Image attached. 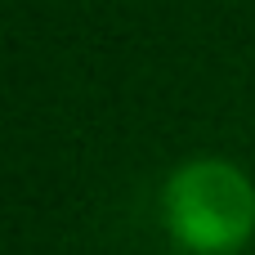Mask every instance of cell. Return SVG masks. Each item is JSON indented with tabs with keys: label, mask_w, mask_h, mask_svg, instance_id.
<instances>
[{
	"label": "cell",
	"mask_w": 255,
	"mask_h": 255,
	"mask_svg": "<svg viewBox=\"0 0 255 255\" xmlns=\"http://www.w3.org/2000/svg\"><path fill=\"white\" fill-rule=\"evenodd\" d=\"M175 220L188 242L224 247L251 224V193L229 170H215V166L193 170L175 188Z\"/></svg>",
	"instance_id": "6da1fadb"
}]
</instances>
